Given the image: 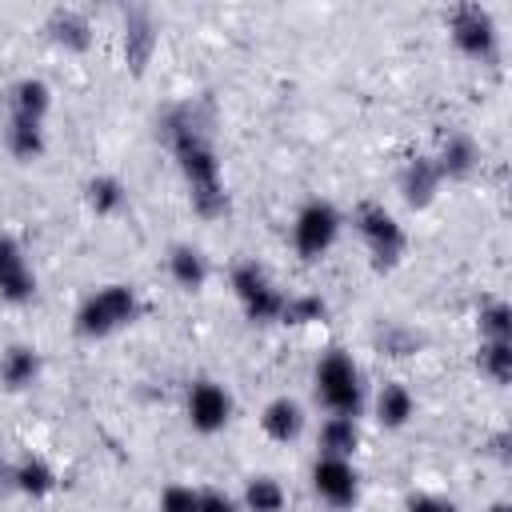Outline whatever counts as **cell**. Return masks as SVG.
Returning a JSON list of instances; mask_svg holds the SVG:
<instances>
[{"label": "cell", "instance_id": "cell-8", "mask_svg": "<svg viewBox=\"0 0 512 512\" xmlns=\"http://www.w3.org/2000/svg\"><path fill=\"white\" fill-rule=\"evenodd\" d=\"M184 412H188V424L196 432L212 436V432H220L232 420V396L216 380H196L188 388V396H184Z\"/></svg>", "mask_w": 512, "mask_h": 512}, {"label": "cell", "instance_id": "cell-20", "mask_svg": "<svg viewBox=\"0 0 512 512\" xmlns=\"http://www.w3.org/2000/svg\"><path fill=\"white\" fill-rule=\"evenodd\" d=\"M48 32H52V40H56V44H64V48H72V52L88 48V40H92L88 16H84V12H76V8H56V12H52V20H48Z\"/></svg>", "mask_w": 512, "mask_h": 512}, {"label": "cell", "instance_id": "cell-3", "mask_svg": "<svg viewBox=\"0 0 512 512\" xmlns=\"http://www.w3.org/2000/svg\"><path fill=\"white\" fill-rule=\"evenodd\" d=\"M316 400L328 408V416H356L364 404V384L360 368L348 352L332 348L316 364Z\"/></svg>", "mask_w": 512, "mask_h": 512}, {"label": "cell", "instance_id": "cell-22", "mask_svg": "<svg viewBox=\"0 0 512 512\" xmlns=\"http://www.w3.org/2000/svg\"><path fill=\"white\" fill-rule=\"evenodd\" d=\"M84 196H88V208H92L96 216H112V212H120L124 200H128V192H124V184H120L116 176H96V180H88Z\"/></svg>", "mask_w": 512, "mask_h": 512}, {"label": "cell", "instance_id": "cell-14", "mask_svg": "<svg viewBox=\"0 0 512 512\" xmlns=\"http://www.w3.org/2000/svg\"><path fill=\"white\" fill-rule=\"evenodd\" d=\"M8 484L12 488H20L24 496H48L52 488H56V472H52V464L44 460V456H20L12 468H8Z\"/></svg>", "mask_w": 512, "mask_h": 512}, {"label": "cell", "instance_id": "cell-10", "mask_svg": "<svg viewBox=\"0 0 512 512\" xmlns=\"http://www.w3.org/2000/svg\"><path fill=\"white\" fill-rule=\"evenodd\" d=\"M32 292H36V276L28 268L24 248L16 244V236L0 232V296L12 304H24L32 300Z\"/></svg>", "mask_w": 512, "mask_h": 512}, {"label": "cell", "instance_id": "cell-26", "mask_svg": "<svg viewBox=\"0 0 512 512\" xmlns=\"http://www.w3.org/2000/svg\"><path fill=\"white\" fill-rule=\"evenodd\" d=\"M160 512H200V492L188 484H168L160 492Z\"/></svg>", "mask_w": 512, "mask_h": 512}, {"label": "cell", "instance_id": "cell-19", "mask_svg": "<svg viewBox=\"0 0 512 512\" xmlns=\"http://www.w3.org/2000/svg\"><path fill=\"white\" fill-rule=\"evenodd\" d=\"M152 48H156V28H152L148 12H132L128 24H124V56H128V64L140 72L148 64Z\"/></svg>", "mask_w": 512, "mask_h": 512}, {"label": "cell", "instance_id": "cell-16", "mask_svg": "<svg viewBox=\"0 0 512 512\" xmlns=\"http://www.w3.org/2000/svg\"><path fill=\"white\" fill-rule=\"evenodd\" d=\"M412 412H416V400H412V392H408L400 380H388V384L376 392V420H380L384 428H404V424L412 420Z\"/></svg>", "mask_w": 512, "mask_h": 512}, {"label": "cell", "instance_id": "cell-2", "mask_svg": "<svg viewBox=\"0 0 512 512\" xmlns=\"http://www.w3.org/2000/svg\"><path fill=\"white\" fill-rule=\"evenodd\" d=\"M136 312H140V300L128 284H104L92 296H84V304L76 308V332L88 340H100V336L128 328Z\"/></svg>", "mask_w": 512, "mask_h": 512}, {"label": "cell", "instance_id": "cell-29", "mask_svg": "<svg viewBox=\"0 0 512 512\" xmlns=\"http://www.w3.org/2000/svg\"><path fill=\"white\" fill-rule=\"evenodd\" d=\"M488 512H512V508H508V500H496V504H492Z\"/></svg>", "mask_w": 512, "mask_h": 512}, {"label": "cell", "instance_id": "cell-11", "mask_svg": "<svg viewBox=\"0 0 512 512\" xmlns=\"http://www.w3.org/2000/svg\"><path fill=\"white\" fill-rule=\"evenodd\" d=\"M260 428H264V436H268V440L288 444V440H296V436L304 432V408H300L292 396H276V400H268V404H264Z\"/></svg>", "mask_w": 512, "mask_h": 512}, {"label": "cell", "instance_id": "cell-6", "mask_svg": "<svg viewBox=\"0 0 512 512\" xmlns=\"http://www.w3.org/2000/svg\"><path fill=\"white\" fill-rule=\"evenodd\" d=\"M340 236V212L328 204V200H308L300 212H296V224H292V244L304 260H320Z\"/></svg>", "mask_w": 512, "mask_h": 512}, {"label": "cell", "instance_id": "cell-12", "mask_svg": "<svg viewBox=\"0 0 512 512\" xmlns=\"http://www.w3.org/2000/svg\"><path fill=\"white\" fill-rule=\"evenodd\" d=\"M436 188H440V168H436V160H432V156H412V160L404 164V172H400V192H404V200L416 204V208H424V204L436 196Z\"/></svg>", "mask_w": 512, "mask_h": 512}, {"label": "cell", "instance_id": "cell-18", "mask_svg": "<svg viewBox=\"0 0 512 512\" xmlns=\"http://www.w3.org/2000/svg\"><path fill=\"white\" fill-rule=\"evenodd\" d=\"M432 160H436V168H440V180H444V176L460 180V176H468V172L476 168V144H472L468 136L452 132V136L440 144V152H436Z\"/></svg>", "mask_w": 512, "mask_h": 512}, {"label": "cell", "instance_id": "cell-15", "mask_svg": "<svg viewBox=\"0 0 512 512\" xmlns=\"http://www.w3.org/2000/svg\"><path fill=\"white\" fill-rule=\"evenodd\" d=\"M168 272H172V280H176L184 292H196V288H204V280H208V260H204L200 248L176 244V248L168 252Z\"/></svg>", "mask_w": 512, "mask_h": 512}, {"label": "cell", "instance_id": "cell-13", "mask_svg": "<svg viewBox=\"0 0 512 512\" xmlns=\"http://www.w3.org/2000/svg\"><path fill=\"white\" fill-rule=\"evenodd\" d=\"M36 380H40V356H36V348H28V344L4 348V356H0V384L12 388V392H20V388H32Z\"/></svg>", "mask_w": 512, "mask_h": 512}, {"label": "cell", "instance_id": "cell-27", "mask_svg": "<svg viewBox=\"0 0 512 512\" xmlns=\"http://www.w3.org/2000/svg\"><path fill=\"white\" fill-rule=\"evenodd\" d=\"M408 512H456V504L448 496H436V492H416L408 500Z\"/></svg>", "mask_w": 512, "mask_h": 512}, {"label": "cell", "instance_id": "cell-23", "mask_svg": "<svg viewBox=\"0 0 512 512\" xmlns=\"http://www.w3.org/2000/svg\"><path fill=\"white\" fill-rule=\"evenodd\" d=\"M476 364L492 384H508V376H512V340H480Z\"/></svg>", "mask_w": 512, "mask_h": 512}, {"label": "cell", "instance_id": "cell-17", "mask_svg": "<svg viewBox=\"0 0 512 512\" xmlns=\"http://www.w3.org/2000/svg\"><path fill=\"white\" fill-rule=\"evenodd\" d=\"M360 444V428L356 416H324L320 424V456H352Z\"/></svg>", "mask_w": 512, "mask_h": 512}, {"label": "cell", "instance_id": "cell-7", "mask_svg": "<svg viewBox=\"0 0 512 512\" xmlns=\"http://www.w3.org/2000/svg\"><path fill=\"white\" fill-rule=\"evenodd\" d=\"M448 32H452V44L472 56V60H488L496 52V24H492V12L480 8V4H460L452 8L448 16Z\"/></svg>", "mask_w": 512, "mask_h": 512}, {"label": "cell", "instance_id": "cell-25", "mask_svg": "<svg viewBox=\"0 0 512 512\" xmlns=\"http://www.w3.org/2000/svg\"><path fill=\"white\" fill-rule=\"evenodd\" d=\"M324 316V300L320 296H288L284 300V324H312Z\"/></svg>", "mask_w": 512, "mask_h": 512}, {"label": "cell", "instance_id": "cell-21", "mask_svg": "<svg viewBox=\"0 0 512 512\" xmlns=\"http://www.w3.org/2000/svg\"><path fill=\"white\" fill-rule=\"evenodd\" d=\"M288 496L276 476H252L244 484V512H284Z\"/></svg>", "mask_w": 512, "mask_h": 512}, {"label": "cell", "instance_id": "cell-9", "mask_svg": "<svg viewBox=\"0 0 512 512\" xmlns=\"http://www.w3.org/2000/svg\"><path fill=\"white\" fill-rule=\"evenodd\" d=\"M312 488L328 508H352L360 496V476L352 468V460L344 456H320L312 468Z\"/></svg>", "mask_w": 512, "mask_h": 512}, {"label": "cell", "instance_id": "cell-4", "mask_svg": "<svg viewBox=\"0 0 512 512\" xmlns=\"http://www.w3.org/2000/svg\"><path fill=\"white\" fill-rule=\"evenodd\" d=\"M232 292H236L244 316L256 320V324H268V320H280L284 316V300L288 296L276 288V280L256 260H244V264L232 268Z\"/></svg>", "mask_w": 512, "mask_h": 512}, {"label": "cell", "instance_id": "cell-1", "mask_svg": "<svg viewBox=\"0 0 512 512\" xmlns=\"http://www.w3.org/2000/svg\"><path fill=\"white\" fill-rule=\"evenodd\" d=\"M160 132L180 164V176L188 184V200L200 216H224L228 212V192H224V176H220V160L216 148L208 140V132L200 128L192 108H172L160 120Z\"/></svg>", "mask_w": 512, "mask_h": 512}, {"label": "cell", "instance_id": "cell-28", "mask_svg": "<svg viewBox=\"0 0 512 512\" xmlns=\"http://www.w3.org/2000/svg\"><path fill=\"white\" fill-rule=\"evenodd\" d=\"M200 512H240V504L220 488H204L200 492Z\"/></svg>", "mask_w": 512, "mask_h": 512}, {"label": "cell", "instance_id": "cell-5", "mask_svg": "<svg viewBox=\"0 0 512 512\" xmlns=\"http://www.w3.org/2000/svg\"><path fill=\"white\" fill-rule=\"evenodd\" d=\"M352 224H356V232H360V240H364V248H368V256H372L376 268H392L400 260V252H404V228L396 224V216L384 204H372V200L360 204L356 216H352Z\"/></svg>", "mask_w": 512, "mask_h": 512}, {"label": "cell", "instance_id": "cell-24", "mask_svg": "<svg viewBox=\"0 0 512 512\" xmlns=\"http://www.w3.org/2000/svg\"><path fill=\"white\" fill-rule=\"evenodd\" d=\"M480 340H512V308L504 300H488L480 308Z\"/></svg>", "mask_w": 512, "mask_h": 512}]
</instances>
